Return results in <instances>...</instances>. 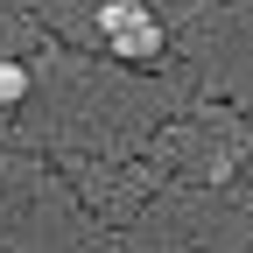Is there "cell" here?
Listing matches in <instances>:
<instances>
[{"label":"cell","instance_id":"7a4b0ae2","mask_svg":"<svg viewBox=\"0 0 253 253\" xmlns=\"http://www.w3.org/2000/svg\"><path fill=\"white\" fill-rule=\"evenodd\" d=\"M28 99V71L21 63H0V106H21Z\"/></svg>","mask_w":253,"mask_h":253},{"label":"cell","instance_id":"6da1fadb","mask_svg":"<svg viewBox=\"0 0 253 253\" xmlns=\"http://www.w3.org/2000/svg\"><path fill=\"white\" fill-rule=\"evenodd\" d=\"M99 28L120 63H155L162 56V21H155L141 0H113V7H99Z\"/></svg>","mask_w":253,"mask_h":253}]
</instances>
